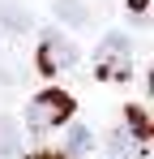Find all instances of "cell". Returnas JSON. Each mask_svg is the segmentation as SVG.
Instances as JSON below:
<instances>
[{
  "instance_id": "277c9868",
  "label": "cell",
  "mask_w": 154,
  "mask_h": 159,
  "mask_svg": "<svg viewBox=\"0 0 154 159\" xmlns=\"http://www.w3.org/2000/svg\"><path fill=\"white\" fill-rule=\"evenodd\" d=\"M0 26L9 30L13 39H17V34H30V30H34V13L26 9L22 0H0Z\"/></svg>"
},
{
  "instance_id": "30bf717a",
  "label": "cell",
  "mask_w": 154,
  "mask_h": 159,
  "mask_svg": "<svg viewBox=\"0 0 154 159\" xmlns=\"http://www.w3.org/2000/svg\"><path fill=\"white\" fill-rule=\"evenodd\" d=\"M22 65H13V60H0V86H13V82H22Z\"/></svg>"
},
{
  "instance_id": "52a82bcc",
  "label": "cell",
  "mask_w": 154,
  "mask_h": 159,
  "mask_svg": "<svg viewBox=\"0 0 154 159\" xmlns=\"http://www.w3.org/2000/svg\"><path fill=\"white\" fill-rule=\"evenodd\" d=\"M51 13L64 22V26L81 30L86 22H90V9H86V0H51Z\"/></svg>"
},
{
  "instance_id": "6da1fadb",
  "label": "cell",
  "mask_w": 154,
  "mask_h": 159,
  "mask_svg": "<svg viewBox=\"0 0 154 159\" xmlns=\"http://www.w3.org/2000/svg\"><path fill=\"white\" fill-rule=\"evenodd\" d=\"M73 112H77L73 95L51 86V90H39V95L30 99V107H26V116H22V129L34 133V138H43V133L69 125V120H73Z\"/></svg>"
},
{
  "instance_id": "7a4b0ae2",
  "label": "cell",
  "mask_w": 154,
  "mask_h": 159,
  "mask_svg": "<svg viewBox=\"0 0 154 159\" xmlns=\"http://www.w3.org/2000/svg\"><path fill=\"white\" fill-rule=\"evenodd\" d=\"M90 65H94V78H103V82L133 78V39L124 30H107L94 48V56H90Z\"/></svg>"
},
{
  "instance_id": "8fae6325",
  "label": "cell",
  "mask_w": 154,
  "mask_h": 159,
  "mask_svg": "<svg viewBox=\"0 0 154 159\" xmlns=\"http://www.w3.org/2000/svg\"><path fill=\"white\" fill-rule=\"evenodd\" d=\"M124 9H128V17H133L137 26H146V13H150V0H128Z\"/></svg>"
},
{
  "instance_id": "9c48e42d",
  "label": "cell",
  "mask_w": 154,
  "mask_h": 159,
  "mask_svg": "<svg viewBox=\"0 0 154 159\" xmlns=\"http://www.w3.org/2000/svg\"><path fill=\"white\" fill-rule=\"evenodd\" d=\"M124 125H128V133H133V142H150V116H146V107L141 103H128L124 107Z\"/></svg>"
},
{
  "instance_id": "4fadbf2b",
  "label": "cell",
  "mask_w": 154,
  "mask_h": 159,
  "mask_svg": "<svg viewBox=\"0 0 154 159\" xmlns=\"http://www.w3.org/2000/svg\"><path fill=\"white\" fill-rule=\"evenodd\" d=\"M107 159H111V155H107Z\"/></svg>"
},
{
  "instance_id": "ba28073f",
  "label": "cell",
  "mask_w": 154,
  "mask_h": 159,
  "mask_svg": "<svg viewBox=\"0 0 154 159\" xmlns=\"http://www.w3.org/2000/svg\"><path fill=\"white\" fill-rule=\"evenodd\" d=\"M17 151H22V125H17V116L0 112V159H13Z\"/></svg>"
},
{
  "instance_id": "3957f363",
  "label": "cell",
  "mask_w": 154,
  "mask_h": 159,
  "mask_svg": "<svg viewBox=\"0 0 154 159\" xmlns=\"http://www.w3.org/2000/svg\"><path fill=\"white\" fill-rule=\"evenodd\" d=\"M77 60H81V52H77V43L64 34V30H43L39 34V52H34V65H39V73H64V69H73Z\"/></svg>"
},
{
  "instance_id": "8992f818",
  "label": "cell",
  "mask_w": 154,
  "mask_h": 159,
  "mask_svg": "<svg viewBox=\"0 0 154 159\" xmlns=\"http://www.w3.org/2000/svg\"><path fill=\"white\" fill-rule=\"evenodd\" d=\"M107 155H111V159H146V146L133 142L128 129H111V133H107Z\"/></svg>"
},
{
  "instance_id": "7c38bea8",
  "label": "cell",
  "mask_w": 154,
  "mask_h": 159,
  "mask_svg": "<svg viewBox=\"0 0 154 159\" xmlns=\"http://www.w3.org/2000/svg\"><path fill=\"white\" fill-rule=\"evenodd\" d=\"M30 159H64V155H60V151H51V146H43V151H34Z\"/></svg>"
},
{
  "instance_id": "5b68a950",
  "label": "cell",
  "mask_w": 154,
  "mask_h": 159,
  "mask_svg": "<svg viewBox=\"0 0 154 159\" xmlns=\"http://www.w3.org/2000/svg\"><path fill=\"white\" fill-rule=\"evenodd\" d=\"M94 151V129L90 125H69V138H64V159H86Z\"/></svg>"
}]
</instances>
